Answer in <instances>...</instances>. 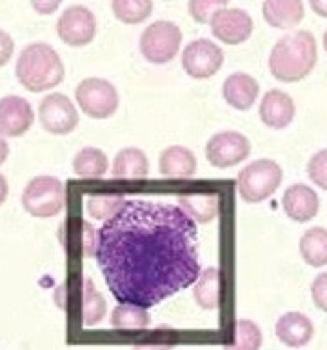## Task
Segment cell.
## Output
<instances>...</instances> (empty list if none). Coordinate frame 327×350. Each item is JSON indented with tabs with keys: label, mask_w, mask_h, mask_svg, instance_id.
<instances>
[{
	"label": "cell",
	"mask_w": 327,
	"mask_h": 350,
	"mask_svg": "<svg viewBox=\"0 0 327 350\" xmlns=\"http://www.w3.org/2000/svg\"><path fill=\"white\" fill-rule=\"evenodd\" d=\"M95 258L113 298L146 310L200 276L196 224L166 202L126 200L99 229Z\"/></svg>",
	"instance_id": "cell-1"
},
{
	"label": "cell",
	"mask_w": 327,
	"mask_h": 350,
	"mask_svg": "<svg viewBox=\"0 0 327 350\" xmlns=\"http://www.w3.org/2000/svg\"><path fill=\"white\" fill-rule=\"evenodd\" d=\"M318 60L317 38L309 31L287 33L274 44L270 55V71L285 84L300 82L311 73Z\"/></svg>",
	"instance_id": "cell-2"
},
{
	"label": "cell",
	"mask_w": 327,
	"mask_h": 350,
	"mask_svg": "<svg viewBox=\"0 0 327 350\" xmlns=\"http://www.w3.org/2000/svg\"><path fill=\"white\" fill-rule=\"evenodd\" d=\"M15 73L27 91L42 93L62 82L66 69L60 55L49 44L33 42L18 55Z\"/></svg>",
	"instance_id": "cell-3"
},
{
	"label": "cell",
	"mask_w": 327,
	"mask_h": 350,
	"mask_svg": "<svg viewBox=\"0 0 327 350\" xmlns=\"http://www.w3.org/2000/svg\"><path fill=\"white\" fill-rule=\"evenodd\" d=\"M58 308L66 312L79 304V314L86 329L96 327L106 316V299L99 293L93 280L88 276H73L57 288L55 293Z\"/></svg>",
	"instance_id": "cell-4"
},
{
	"label": "cell",
	"mask_w": 327,
	"mask_h": 350,
	"mask_svg": "<svg viewBox=\"0 0 327 350\" xmlns=\"http://www.w3.org/2000/svg\"><path fill=\"white\" fill-rule=\"evenodd\" d=\"M68 202L64 183L55 176H35L22 193V207L35 218H53L62 213Z\"/></svg>",
	"instance_id": "cell-5"
},
{
	"label": "cell",
	"mask_w": 327,
	"mask_h": 350,
	"mask_svg": "<svg viewBox=\"0 0 327 350\" xmlns=\"http://www.w3.org/2000/svg\"><path fill=\"white\" fill-rule=\"evenodd\" d=\"M237 182L238 193L242 200L249 204H259V202L270 198L271 194H274V191L280 187L282 167L270 158H262V160L248 163L238 173Z\"/></svg>",
	"instance_id": "cell-6"
},
{
	"label": "cell",
	"mask_w": 327,
	"mask_h": 350,
	"mask_svg": "<svg viewBox=\"0 0 327 350\" xmlns=\"http://www.w3.org/2000/svg\"><path fill=\"white\" fill-rule=\"evenodd\" d=\"M140 51L151 64L171 62L182 46V31L171 21H157L149 24L140 35Z\"/></svg>",
	"instance_id": "cell-7"
},
{
	"label": "cell",
	"mask_w": 327,
	"mask_h": 350,
	"mask_svg": "<svg viewBox=\"0 0 327 350\" xmlns=\"http://www.w3.org/2000/svg\"><path fill=\"white\" fill-rule=\"evenodd\" d=\"M75 98L80 109L95 120H104L113 116L120 104L115 85L99 77L82 80L75 89Z\"/></svg>",
	"instance_id": "cell-8"
},
{
	"label": "cell",
	"mask_w": 327,
	"mask_h": 350,
	"mask_svg": "<svg viewBox=\"0 0 327 350\" xmlns=\"http://www.w3.org/2000/svg\"><path fill=\"white\" fill-rule=\"evenodd\" d=\"M224 66V51L207 38H196L182 51V68L191 79H211Z\"/></svg>",
	"instance_id": "cell-9"
},
{
	"label": "cell",
	"mask_w": 327,
	"mask_h": 350,
	"mask_svg": "<svg viewBox=\"0 0 327 350\" xmlns=\"http://www.w3.org/2000/svg\"><path fill=\"white\" fill-rule=\"evenodd\" d=\"M251 154V142L237 131L213 135L206 144V158L213 167L229 169L244 162Z\"/></svg>",
	"instance_id": "cell-10"
},
{
	"label": "cell",
	"mask_w": 327,
	"mask_h": 350,
	"mask_svg": "<svg viewBox=\"0 0 327 350\" xmlns=\"http://www.w3.org/2000/svg\"><path fill=\"white\" fill-rule=\"evenodd\" d=\"M58 38L71 47H84L95 38L96 18L86 5H69L58 16Z\"/></svg>",
	"instance_id": "cell-11"
},
{
	"label": "cell",
	"mask_w": 327,
	"mask_h": 350,
	"mask_svg": "<svg viewBox=\"0 0 327 350\" xmlns=\"http://www.w3.org/2000/svg\"><path fill=\"white\" fill-rule=\"evenodd\" d=\"M38 118L46 131L58 136L73 133L80 122L75 104L62 93H51L40 100Z\"/></svg>",
	"instance_id": "cell-12"
},
{
	"label": "cell",
	"mask_w": 327,
	"mask_h": 350,
	"mask_svg": "<svg viewBox=\"0 0 327 350\" xmlns=\"http://www.w3.org/2000/svg\"><path fill=\"white\" fill-rule=\"evenodd\" d=\"M58 240L68 256L90 258L96 254L99 230L82 218H66L58 227Z\"/></svg>",
	"instance_id": "cell-13"
},
{
	"label": "cell",
	"mask_w": 327,
	"mask_h": 350,
	"mask_svg": "<svg viewBox=\"0 0 327 350\" xmlns=\"http://www.w3.org/2000/svg\"><path fill=\"white\" fill-rule=\"evenodd\" d=\"M213 35L229 46H238L246 42L251 33H253V18L249 16L248 11L240 8H224L213 16L211 22Z\"/></svg>",
	"instance_id": "cell-14"
},
{
	"label": "cell",
	"mask_w": 327,
	"mask_h": 350,
	"mask_svg": "<svg viewBox=\"0 0 327 350\" xmlns=\"http://www.w3.org/2000/svg\"><path fill=\"white\" fill-rule=\"evenodd\" d=\"M33 107L26 98L16 94L0 98V135L4 138L26 135L33 126Z\"/></svg>",
	"instance_id": "cell-15"
},
{
	"label": "cell",
	"mask_w": 327,
	"mask_h": 350,
	"mask_svg": "<svg viewBox=\"0 0 327 350\" xmlns=\"http://www.w3.org/2000/svg\"><path fill=\"white\" fill-rule=\"evenodd\" d=\"M296 113L295 100L280 89H270L260 102V120L271 129H284L293 122Z\"/></svg>",
	"instance_id": "cell-16"
},
{
	"label": "cell",
	"mask_w": 327,
	"mask_h": 350,
	"mask_svg": "<svg viewBox=\"0 0 327 350\" xmlns=\"http://www.w3.org/2000/svg\"><path fill=\"white\" fill-rule=\"evenodd\" d=\"M282 207L291 219H295L298 224H306L318 215L320 200L309 185L295 183V185L287 187L282 196Z\"/></svg>",
	"instance_id": "cell-17"
},
{
	"label": "cell",
	"mask_w": 327,
	"mask_h": 350,
	"mask_svg": "<svg viewBox=\"0 0 327 350\" xmlns=\"http://www.w3.org/2000/svg\"><path fill=\"white\" fill-rule=\"evenodd\" d=\"M274 334L285 347L300 349L313 340V321L302 312H285L274 325Z\"/></svg>",
	"instance_id": "cell-18"
},
{
	"label": "cell",
	"mask_w": 327,
	"mask_h": 350,
	"mask_svg": "<svg viewBox=\"0 0 327 350\" xmlns=\"http://www.w3.org/2000/svg\"><path fill=\"white\" fill-rule=\"evenodd\" d=\"M259 82L248 73L229 75L222 85L224 100L238 111L251 109V105L259 98Z\"/></svg>",
	"instance_id": "cell-19"
},
{
	"label": "cell",
	"mask_w": 327,
	"mask_h": 350,
	"mask_svg": "<svg viewBox=\"0 0 327 350\" xmlns=\"http://www.w3.org/2000/svg\"><path fill=\"white\" fill-rule=\"evenodd\" d=\"M196 157L184 146L166 147L159 157V171L166 178H193L196 173Z\"/></svg>",
	"instance_id": "cell-20"
},
{
	"label": "cell",
	"mask_w": 327,
	"mask_h": 350,
	"mask_svg": "<svg viewBox=\"0 0 327 350\" xmlns=\"http://www.w3.org/2000/svg\"><path fill=\"white\" fill-rule=\"evenodd\" d=\"M262 13L270 26L278 27V29H293L304 18L306 8L298 0H284V2L271 0V2H264Z\"/></svg>",
	"instance_id": "cell-21"
},
{
	"label": "cell",
	"mask_w": 327,
	"mask_h": 350,
	"mask_svg": "<svg viewBox=\"0 0 327 350\" xmlns=\"http://www.w3.org/2000/svg\"><path fill=\"white\" fill-rule=\"evenodd\" d=\"M113 176L118 180H142L149 174V160L138 147H126L116 152L111 167Z\"/></svg>",
	"instance_id": "cell-22"
},
{
	"label": "cell",
	"mask_w": 327,
	"mask_h": 350,
	"mask_svg": "<svg viewBox=\"0 0 327 350\" xmlns=\"http://www.w3.org/2000/svg\"><path fill=\"white\" fill-rule=\"evenodd\" d=\"M220 288H222V272L218 267H207L200 272L193 287L196 305L204 310H215L220 305Z\"/></svg>",
	"instance_id": "cell-23"
},
{
	"label": "cell",
	"mask_w": 327,
	"mask_h": 350,
	"mask_svg": "<svg viewBox=\"0 0 327 350\" xmlns=\"http://www.w3.org/2000/svg\"><path fill=\"white\" fill-rule=\"evenodd\" d=\"M179 207L195 224H211L218 215L217 194H182Z\"/></svg>",
	"instance_id": "cell-24"
},
{
	"label": "cell",
	"mask_w": 327,
	"mask_h": 350,
	"mask_svg": "<svg viewBox=\"0 0 327 350\" xmlns=\"http://www.w3.org/2000/svg\"><path fill=\"white\" fill-rule=\"evenodd\" d=\"M109 160L99 147H84L73 158V171L80 178H102L107 173Z\"/></svg>",
	"instance_id": "cell-25"
},
{
	"label": "cell",
	"mask_w": 327,
	"mask_h": 350,
	"mask_svg": "<svg viewBox=\"0 0 327 350\" xmlns=\"http://www.w3.org/2000/svg\"><path fill=\"white\" fill-rule=\"evenodd\" d=\"M300 254L311 267L327 265V229L311 227L300 238Z\"/></svg>",
	"instance_id": "cell-26"
},
{
	"label": "cell",
	"mask_w": 327,
	"mask_h": 350,
	"mask_svg": "<svg viewBox=\"0 0 327 350\" xmlns=\"http://www.w3.org/2000/svg\"><path fill=\"white\" fill-rule=\"evenodd\" d=\"M151 325V316L137 305L118 304L111 312V327L116 330H142Z\"/></svg>",
	"instance_id": "cell-27"
},
{
	"label": "cell",
	"mask_w": 327,
	"mask_h": 350,
	"mask_svg": "<svg viewBox=\"0 0 327 350\" xmlns=\"http://www.w3.org/2000/svg\"><path fill=\"white\" fill-rule=\"evenodd\" d=\"M115 16L124 24H140L151 15L153 2L149 0H115L111 4Z\"/></svg>",
	"instance_id": "cell-28"
},
{
	"label": "cell",
	"mask_w": 327,
	"mask_h": 350,
	"mask_svg": "<svg viewBox=\"0 0 327 350\" xmlns=\"http://www.w3.org/2000/svg\"><path fill=\"white\" fill-rule=\"evenodd\" d=\"M124 202L126 200L122 198L120 194H91V196H86V213L90 218L106 221L120 209Z\"/></svg>",
	"instance_id": "cell-29"
},
{
	"label": "cell",
	"mask_w": 327,
	"mask_h": 350,
	"mask_svg": "<svg viewBox=\"0 0 327 350\" xmlns=\"http://www.w3.org/2000/svg\"><path fill=\"white\" fill-rule=\"evenodd\" d=\"M262 347V330L251 319H240L235 329V343L226 350H260Z\"/></svg>",
	"instance_id": "cell-30"
},
{
	"label": "cell",
	"mask_w": 327,
	"mask_h": 350,
	"mask_svg": "<svg viewBox=\"0 0 327 350\" xmlns=\"http://www.w3.org/2000/svg\"><path fill=\"white\" fill-rule=\"evenodd\" d=\"M224 8H227V2H220V0H195V2L187 4L191 16L198 24H209L213 16Z\"/></svg>",
	"instance_id": "cell-31"
},
{
	"label": "cell",
	"mask_w": 327,
	"mask_h": 350,
	"mask_svg": "<svg viewBox=\"0 0 327 350\" xmlns=\"http://www.w3.org/2000/svg\"><path fill=\"white\" fill-rule=\"evenodd\" d=\"M307 174L315 185L327 191V149L313 154L309 163H307Z\"/></svg>",
	"instance_id": "cell-32"
},
{
	"label": "cell",
	"mask_w": 327,
	"mask_h": 350,
	"mask_svg": "<svg viewBox=\"0 0 327 350\" xmlns=\"http://www.w3.org/2000/svg\"><path fill=\"white\" fill-rule=\"evenodd\" d=\"M311 298L320 310L327 312V272L318 274V276L313 280Z\"/></svg>",
	"instance_id": "cell-33"
},
{
	"label": "cell",
	"mask_w": 327,
	"mask_h": 350,
	"mask_svg": "<svg viewBox=\"0 0 327 350\" xmlns=\"http://www.w3.org/2000/svg\"><path fill=\"white\" fill-rule=\"evenodd\" d=\"M13 51H15V42L8 31L0 29V68L10 62L11 57H13Z\"/></svg>",
	"instance_id": "cell-34"
},
{
	"label": "cell",
	"mask_w": 327,
	"mask_h": 350,
	"mask_svg": "<svg viewBox=\"0 0 327 350\" xmlns=\"http://www.w3.org/2000/svg\"><path fill=\"white\" fill-rule=\"evenodd\" d=\"M33 10L40 15H49V13L58 10V2L57 0H53V2H33Z\"/></svg>",
	"instance_id": "cell-35"
},
{
	"label": "cell",
	"mask_w": 327,
	"mask_h": 350,
	"mask_svg": "<svg viewBox=\"0 0 327 350\" xmlns=\"http://www.w3.org/2000/svg\"><path fill=\"white\" fill-rule=\"evenodd\" d=\"M131 350H173L171 343H151V345H133Z\"/></svg>",
	"instance_id": "cell-36"
},
{
	"label": "cell",
	"mask_w": 327,
	"mask_h": 350,
	"mask_svg": "<svg viewBox=\"0 0 327 350\" xmlns=\"http://www.w3.org/2000/svg\"><path fill=\"white\" fill-rule=\"evenodd\" d=\"M311 10L317 13V15L324 16V18H327V2H320V0H313L311 4Z\"/></svg>",
	"instance_id": "cell-37"
},
{
	"label": "cell",
	"mask_w": 327,
	"mask_h": 350,
	"mask_svg": "<svg viewBox=\"0 0 327 350\" xmlns=\"http://www.w3.org/2000/svg\"><path fill=\"white\" fill-rule=\"evenodd\" d=\"M8 194H10V185H8V180H5L4 174H0V205L4 204L8 200Z\"/></svg>",
	"instance_id": "cell-38"
},
{
	"label": "cell",
	"mask_w": 327,
	"mask_h": 350,
	"mask_svg": "<svg viewBox=\"0 0 327 350\" xmlns=\"http://www.w3.org/2000/svg\"><path fill=\"white\" fill-rule=\"evenodd\" d=\"M10 154V146H8V142L2 135H0V165L5 162V158Z\"/></svg>",
	"instance_id": "cell-39"
},
{
	"label": "cell",
	"mask_w": 327,
	"mask_h": 350,
	"mask_svg": "<svg viewBox=\"0 0 327 350\" xmlns=\"http://www.w3.org/2000/svg\"><path fill=\"white\" fill-rule=\"evenodd\" d=\"M322 40H324V49H326V53H327V29H326V31H324V38H322Z\"/></svg>",
	"instance_id": "cell-40"
}]
</instances>
